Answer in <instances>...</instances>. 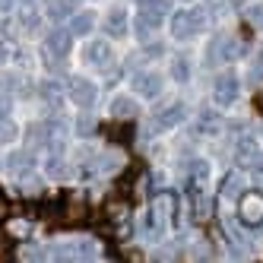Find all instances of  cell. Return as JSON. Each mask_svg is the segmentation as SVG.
Listing matches in <instances>:
<instances>
[{"mask_svg":"<svg viewBox=\"0 0 263 263\" xmlns=\"http://www.w3.org/2000/svg\"><path fill=\"white\" fill-rule=\"evenodd\" d=\"M168 13H172V0H140V7H137V23H134L137 39L146 42L149 35L162 26V20H165Z\"/></svg>","mask_w":263,"mask_h":263,"instance_id":"obj_1","label":"cell"},{"mask_svg":"<svg viewBox=\"0 0 263 263\" xmlns=\"http://www.w3.org/2000/svg\"><path fill=\"white\" fill-rule=\"evenodd\" d=\"M203 29H206V10H200V7H187L172 16V39H178V42L197 39Z\"/></svg>","mask_w":263,"mask_h":263,"instance_id":"obj_2","label":"cell"},{"mask_svg":"<svg viewBox=\"0 0 263 263\" xmlns=\"http://www.w3.org/2000/svg\"><path fill=\"white\" fill-rule=\"evenodd\" d=\"M241 51H244V45L238 39H232V35H216L210 42V48H206V61H210V67L213 64H232V61L241 58Z\"/></svg>","mask_w":263,"mask_h":263,"instance_id":"obj_3","label":"cell"},{"mask_svg":"<svg viewBox=\"0 0 263 263\" xmlns=\"http://www.w3.org/2000/svg\"><path fill=\"white\" fill-rule=\"evenodd\" d=\"M238 96H241V80H238V73L225 70V73H219V77L213 80V102H216L219 108L235 105Z\"/></svg>","mask_w":263,"mask_h":263,"instance_id":"obj_4","label":"cell"},{"mask_svg":"<svg viewBox=\"0 0 263 263\" xmlns=\"http://www.w3.org/2000/svg\"><path fill=\"white\" fill-rule=\"evenodd\" d=\"M238 216L244 225H260L263 222V191H244L238 197Z\"/></svg>","mask_w":263,"mask_h":263,"instance_id":"obj_5","label":"cell"},{"mask_svg":"<svg viewBox=\"0 0 263 263\" xmlns=\"http://www.w3.org/2000/svg\"><path fill=\"white\" fill-rule=\"evenodd\" d=\"M130 86L137 89L140 99H159L165 83H162L159 73H153V70H140V73H134V77H130Z\"/></svg>","mask_w":263,"mask_h":263,"instance_id":"obj_6","label":"cell"},{"mask_svg":"<svg viewBox=\"0 0 263 263\" xmlns=\"http://www.w3.org/2000/svg\"><path fill=\"white\" fill-rule=\"evenodd\" d=\"M70 99H73V105H80V108H92L96 99H99V86L92 80H86V77H73L70 80Z\"/></svg>","mask_w":263,"mask_h":263,"instance_id":"obj_7","label":"cell"},{"mask_svg":"<svg viewBox=\"0 0 263 263\" xmlns=\"http://www.w3.org/2000/svg\"><path fill=\"white\" fill-rule=\"evenodd\" d=\"M184 121H187V105L184 102H172L168 108H162V111L153 115V127L156 130H172V127H178Z\"/></svg>","mask_w":263,"mask_h":263,"instance_id":"obj_8","label":"cell"},{"mask_svg":"<svg viewBox=\"0 0 263 263\" xmlns=\"http://www.w3.org/2000/svg\"><path fill=\"white\" fill-rule=\"evenodd\" d=\"M111 61V42L105 39H92L83 45V64H92V67H105Z\"/></svg>","mask_w":263,"mask_h":263,"instance_id":"obj_9","label":"cell"},{"mask_svg":"<svg viewBox=\"0 0 263 263\" xmlns=\"http://www.w3.org/2000/svg\"><path fill=\"white\" fill-rule=\"evenodd\" d=\"M45 48L51 58H67L70 48H73V32L70 29H51L48 39H45Z\"/></svg>","mask_w":263,"mask_h":263,"instance_id":"obj_10","label":"cell"},{"mask_svg":"<svg viewBox=\"0 0 263 263\" xmlns=\"http://www.w3.org/2000/svg\"><path fill=\"white\" fill-rule=\"evenodd\" d=\"M108 115L127 121V118H137V115H140V105H137L134 96H124V92H121V96H115V99L108 102Z\"/></svg>","mask_w":263,"mask_h":263,"instance_id":"obj_11","label":"cell"},{"mask_svg":"<svg viewBox=\"0 0 263 263\" xmlns=\"http://www.w3.org/2000/svg\"><path fill=\"white\" fill-rule=\"evenodd\" d=\"M127 29H130V23H127V10L124 7H115L105 16V35L108 39H124Z\"/></svg>","mask_w":263,"mask_h":263,"instance_id":"obj_12","label":"cell"},{"mask_svg":"<svg viewBox=\"0 0 263 263\" xmlns=\"http://www.w3.org/2000/svg\"><path fill=\"white\" fill-rule=\"evenodd\" d=\"M67 29L73 32V39H83V35H89L92 29H96V13H92V10H77L70 16Z\"/></svg>","mask_w":263,"mask_h":263,"instance_id":"obj_13","label":"cell"},{"mask_svg":"<svg viewBox=\"0 0 263 263\" xmlns=\"http://www.w3.org/2000/svg\"><path fill=\"white\" fill-rule=\"evenodd\" d=\"M156 219L162 222H178V197L175 194H162L156 197Z\"/></svg>","mask_w":263,"mask_h":263,"instance_id":"obj_14","label":"cell"},{"mask_svg":"<svg viewBox=\"0 0 263 263\" xmlns=\"http://www.w3.org/2000/svg\"><path fill=\"white\" fill-rule=\"evenodd\" d=\"M77 10H80V0H51L48 16H51L54 23H61V20H70Z\"/></svg>","mask_w":263,"mask_h":263,"instance_id":"obj_15","label":"cell"},{"mask_svg":"<svg viewBox=\"0 0 263 263\" xmlns=\"http://www.w3.org/2000/svg\"><path fill=\"white\" fill-rule=\"evenodd\" d=\"M39 96H42L48 105H54V108H58V105H61V86L54 83V80H45V83L39 86Z\"/></svg>","mask_w":263,"mask_h":263,"instance_id":"obj_16","label":"cell"},{"mask_svg":"<svg viewBox=\"0 0 263 263\" xmlns=\"http://www.w3.org/2000/svg\"><path fill=\"white\" fill-rule=\"evenodd\" d=\"M172 80L175 83H187V80H191V64H187V58H175L172 61Z\"/></svg>","mask_w":263,"mask_h":263,"instance_id":"obj_17","label":"cell"},{"mask_svg":"<svg viewBox=\"0 0 263 263\" xmlns=\"http://www.w3.org/2000/svg\"><path fill=\"white\" fill-rule=\"evenodd\" d=\"M26 162H32V156L29 153H13L10 159H7V168H10V172H26Z\"/></svg>","mask_w":263,"mask_h":263,"instance_id":"obj_18","label":"cell"},{"mask_svg":"<svg viewBox=\"0 0 263 263\" xmlns=\"http://www.w3.org/2000/svg\"><path fill=\"white\" fill-rule=\"evenodd\" d=\"M248 23L257 26V29H263V4H251L248 7Z\"/></svg>","mask_w":263,"mask_h":263,"instance_id":"obj_19","label":"cell"},{"mask_svg":"<svg viewBox=\"0 0 263 263\" xmlns=\"http://www.w3.org/2000/svg\"><path fill=\"white\" fill-rule=\"evenodd\" d=\"M7 58H10V51H7V45L0 42V64H7Z\"/></svg>","mask_w":263,"mask_h":263,"instance_id":"obj_20","label":"cell"},{"mask_svg":"<svg viewBox=\"0 0 263 263\" xmlns=\"http://www.w3.org/2000/svg\"><path fill=\"white\" fill-rule=\"evenodd\" d=\"M13 4H16V0H0V10H10Z\"/></svg>","mask_w":263,"mask_h":263,"instance_id":"obj_21","label":"cell"},{"mask_svg":"<svg viewBox=\"0 0 263 263\" xmlns=\"http://www.w3.org/2000/svg\"><path fill=\"white\" fill-rule=\"evenodd\" d=\"M0 216H7V206H4V200H0Z\"/></svg>","mask_w":263,"mask_h":263,"instance_id":"obj_22","label":"cell"},{"mask_svg":"<svg viewBox=\"0 0 263 263\" xmlns=\"http://www.w3.org/2000/svg\"><path fill=\"white\" fill-rule=\"evenodd\" d=\"M257 105H260V108H263V96H260V99H257Z\"/></svg>","mask_w":263,"mask_h":263,"instance_id":"obj_23","label":"cell"},{"mask_svg":"<svg viewBox=\"0 0 263 263\" xmlns=\"http://www.w3.org/2000/svg\"><path fill=\"white\" fill-rule=\"evenodd\" d=\"M184 4H191V0H184Z\"/></svg>","mask_w":263,"mask_h":263,"instance_id":"obj_24","label":"cell"}]
</instances>
